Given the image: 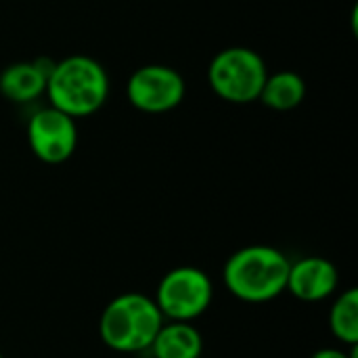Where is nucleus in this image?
Returning a JSON list of instances; mask_svg holds the SVG:
<instances>
[{"label": "nucleus", "instance_id": "1", "mask_svg": "<svg viewBox=\"0 0 358 358\" xmlns=\"http://www.w3.org/2000/svg\"><path fill=\"white\" fill-rule=\"evenodd\" d=\"M289 264L292 260L273 245H245L227 260L224 285L241 302L264 304L285 292Z\"/></svg>", "mask_w": 358, "mask_h": 358}, {"label": "nucleus", "instance_id": "2", "mask_svg": "<svg viewBox=\"0 0 358 358\" xmlns=\"http://www.w3.org/2000/svg\"><path fill=\"white\" fill-rule=\"evenodd\" d=\"M50 107L69 117L96 113L109 96V76L105 67L86 55H71L52 63L46 80Z\"/></svg>", "mask_w": 358, "mask_h": 358}, {"label": "nucleus", "instance_id": "3", "mask_svg": "<svg viewBox=\"0 0 358 358\" xmlns=\"http://www.w3.org/2000/svg\"><path fill=\"white\" fill-rule=\"evenodd\" d=\"M166 323L153 298L136 292L113 298L101 313L99 336L103 344L122 355L149 350Z\"/></svg>", "mask_w": 358, "mask_h": 358}, {"label": "nucleus", "instance_id": "4", "mask_svg": "<svg viewBox=\"0 0 358 358\" xmlns=\"http://www.w3.org/2000/svg\"><path fill=\"white\" fill-rule=\"evenodd\" d=\"M266 76L264 59L248 46H229L220 50L208 67L212 90L222 101L235 105L258 101Z\"/></svg>", "mask_w": 358, "mask_h": 358}, {"label": "nucleus", "instance_id": "5", "mask_svg": "<svg viewBox=\"0 0 358 358\" xmlns=\"http://www.w3.org/2000/svg\"><path fill=\"white\" fill-rule=\"evenodd\" d=\"M212 298V279L201 268L176 266L162 277L153 300L164 319L193 323L210 308Z\"/></svg>", "mask_w": 358, "mask_h": 358}, {"label": "nucleus", "instance_id": "6", "mask_svg": "<svg viewBox=\"0 0 358 358\" xmlns=\"http://www.w3.org/2000/svg\"><path fill=\"white\" fill-rule=\"evenodd\" d=\"M187 86L182 76L168 65L151 63L138 67L126 84L128 101L143 113H166L178 107Z\"/></svg>", "mask_w": 358, "mask_h": 358}, {"label": "nucleus", "instance_id": "7", "mask_svg": "<svg viewBox=\"0 0 358 358\" xmlns=\"http://www.w3.org/2000/svg\"><path fill=\"white\" fill-rule=\"evenodd\" d=\"M27 143L40 162L63 164L78 147L76 120L55 107H44L27 122Z\"/></svg>", "mask_w": 358, "mask_h": 358}, {"label": "nucleus", "instance_id": "8", "mask_svg": "<svg viewBox=\"0 0 358 358\" xmlns=\"http://www.w3.org/2000/svg\"><path fill=\"white\" fill-rule=\"evenodd\" d=\"M338 285L340 275L331 260L306 256L289 264L285 292L302 302H323L336 294Z\"/></svg>", "mask_w": 358, "mask_h": 358}, {"label": "nucleus", "instance_id": "9", "mask_svg": "<svg viewBox=\"0 0 358 358\" xmlns=\"http://www.w3.org/2000/svg\"><path fill=\"white\" fill-rule=\"evenodd\" d=\"M52 63L19 61L2 69L0 94L13 103H31L46 92V80Z\"/></svg>", "mask_w": 358, "mask_h": 358}, {"label": "nucleus", "instance_id": "10", "mask_svg": "<svg viewBox=\"0 0 358 358\" xmlns=\"http://www.w3.org/2000/svg\"><path fill=\"white\" fill-rule=\"evenodd\" d=\"M155 358H199L203 352V338L185 321H168L157 331L151 348Z\"/></svg>", "mask_w": 358, "mask_h": 358}, {"label": "nucleus", "instance_id": "11", "mask_svg": "<svg viewBox=\"0 0 358 358\" xmlns=\"http://www.w3.org/2000/svg\"><path fill=\"white\" fill-rule=\"evenodd\" d=\"M306 96V82L296 71H277L266 76L264 86L260 90L258 101L275 111H289L296 109Z\"/></svg>", "mask_w": 358, "mask_h": 358}, {"label": "nucleus", "instance_id": "12", "mask_svg": "<svg viewBox=\"0 0 358 358\" xmlns=\"http://www.w3.org/2000/svg\"><path fill=\"white\" fill-rule=\"evenodd\" d=\"M329 329L342 344H358V289L350 287L342 292L329 310Z\"/></svg>", "mask_w": 358, "mask_h": 358}, {"label": "nucleus", "instance_id": "13", "mask_svg": "<svg viewBox=\"0 0 358 358\" xmlns=\"http://www.w3.org/2000/svg\"><path fill=\"white\" fill-rule=\"evenodd\" d=\"M310 358H357V346H352V352H346L342 348H321Z\"/></svg>", "mask_w": 358, "mask_h": 358}, {"label": "nucleus", "instance_id": "14", "mask_svg": "<svg viewBox=\"0 0 358 358\" xmlns=\"http://www.w3.org/2000/svg\"><path fill=\"white\" fill-rule=\"evenodd\" d=\"M0 358H4V357H2V355H0Z\"/></svg>", "mask_w": 358, "mask_h": 358}]
</instances>
